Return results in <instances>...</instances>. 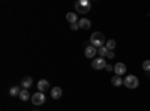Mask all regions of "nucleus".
<instances>
[{
    "mask_svg": "<svg viewBox=\"0 0 150 111\" xmlns=\"http://www.w3.org/2000/svg\"><path fill=\"white\" fill-rule=\"evenodd\" d=\"M51 98H53V99H60V98H62V89L60 87L51 89Z\"/></svg>",
    "mask_w": 150,
    "mask_h": 111,
    "instance_id": "f8f14e48",
    "label": "nucleus"
},
{
    "mask_svg": "<svg viewBox=\"0 0 150 111\" xmlns=\"http://www.w3.org/2000/svg\"><path fill=\"white\" fill-rule=\"evenodd\" d=\"M90 42L95 48H101V47H105V36L101 33V32H95L92 36H90Z\"/></svg>",
    "mask_w": 150,
    "mask_h": 111,
    "instance_id": "f257e3e1",
    "label": "nucleus"
},
{
    "mask_svg": "<svg viewBox=\"0 0 150 111\" xmlns=\"http://www.w3.org/2000/svg\"><path fill=\"white\" fill-rule=\"evenodd\" d=\"M75 9H77V12H81V14H87L92 9V3L86 2V0H80V2L75 3Z\"/></svg>",
    "mask_w": 150,
    "mask_h": 111,
    "instance_id": "f03ea898",
    "label": "nucleus"
},
{
    "mask_svg": "<svg viewBox=\"0 0 150 111\" xmlns=\"http://www.w3.org/2000/svg\"><path fill=\"white\" fill-rule=\"evenodd\" d=\"M77 29H80L78 23H77V24H71V30H77Z\"/></svg>",
    "mask_w": 150,
    "mask_h": 111,
    "instance_id": "6ab92c4d",
    "label": "nucleus"
},
{
    "mask_svg": "<svg viewBox=\"0 0 150 111\" xmlns=\"http://www.w3.org/2000/svg\"><path fill=\"white\" fill-rule=\"evenodd\" d=\"M66 20H68L69 24H77V23L80 21L75 12H68V14H66Z\"/></svg>",
    "mask_w": 150,
    "mask_h": 111,
    "instance_id": "1a4fd4ad",
    "label": "nucleus"
},
{
    "mask_svg": "<svg viewBox=\"0 0 150 111\" xmlns=\"http://www.w3.org/2000/svg\"><path fill=\"white\" fill-rule=\"evenodd\" d=\"M18 98H21V101H29V99H32V95L29 93V90H26V89H23Z\"/></svg>",
    "mask_w": 150,
    "mask_h": 111,
    "instance_id": "ddd939ff",
    "label": "nucleus"
},
{
    "mask_svg": "<svg viewBox=\"0 0 150 111\" xmlns=\"http://www.w3.org/2000/svg\"><path fill=\"white\" fill-rule=\"evenodd\" d=\"M111 83H112V86H114V87H120V86L123 84V81H122V78H120L119 75H116V77H112Z\"/></svg>",
    "mask_w": 150,
    "mask_h": 111,
    "instance_id": "2eb2a0df",
    "label": "nucleus"
},
{
    "mask_svg": "<svg viewBox=\"0 0 150 111\" xmlns=\"http://www.w3.org/2000/svg\"><path fill=\"white\" fill-rule=\"evenodd\" d=\"M105 47L108 48V51H112V50L116 48V41H114V39H110V41H107Z\"/></svg>",
    "mask_w": 150,
    "mask_h": 111,
    "instance_id": "f3484780",
    "label": "nucleus"
},
{
    "mask_svg": "<svg viewBox=\"0 0 150 111\" xmlns=\"http://www.w3.org/2000/svg\"><path fill=\"white\" fill-rule=\"evenodd\" d=\"M107 57H108V59H114V51H108Z\"/></svg>",
    "mask_w": 150,
    "mask_h": 111,
    "instance_id": "aec40b11",
    "label": "nucleus"
},
{
    "mask_svg": "<svg viewBox=\"0 0 150 111\" xmlns=\"http://www.w3.org/2000/svg\"><path fill=\"white\" fill-rule=\"evenodd\" d=\"M98 54V48H95L93 45H89L84 50V56L87 57V59H95V56Z\"/></svg>",
    "mask_w": 150,
    "mask_h": 111,
    "instance_id": "423d86ee",
    "label": "nucleus"
},
{
    "mask_svg": "<svg viewBox=\"0 0 150 111\" xmlns=\"http://www.w3.org/2000/svg\"><path fill=\"white\" fill-rule=\"evenodd\" d=\"M143 69L146 72H150V60H144L143 62Z\"/></svg>",
    "mask_w": 150,
    "mask_h": 111,
    "instance_id": "a211bd4d",
    "label": "nucleus"
},
{
    "mask_svg": "<svg viewBox=\"0 0 150 111\" xmlns=\"http://www.w3.org/2000/svg\"><path fill=\"white\" fill-rule=\"evenodd\" d=\"M105 69H107V71H112V69H114V68H112L111 65H108V63H107V66H105Z\"/></svg>",
    "mask_w": 150,
    "mask_h": 111,
    "instance_id": "412c9836",
    "label": "nucleus"
},
{
    "mask_svg": "<svg viewBox=\"0 0 150 111\" xmlns=\"http://www.w3.org/2000/svg\"><path fill=\"white\" fill-rule=\"evenodd\" d=\"M98 54L101 56L102 59H105V57H107V54H108V48H107V47H101V48H98Z\"/></svg>",
    "mask_w": 150,
    "mask_h": 111,
    "instance_id": "dca6fc26",
    "label": "nucleus"
},
{
    "mask_svg": "<svg viewBox=\"0 0 150 111\" xmlns=\"http://www.w3.org/2000/svg\"><path fill=\"white\" fill-rule=\"evenodd\" d=\"M32 102H33V105H36V107H39V105L45 104V95H44L42 92L35 93V95L32 96Z\"/></svg>",
    "mask_w": 150,
    "mask_h": 111,
    "instance_id": "20e7f679",
    "label": "nucleus"
},
{
    "mask_svg": "<svg viewBox=\"0 0 150 111\" xmlns=\"http://www.w3.org/2000/svg\"><path fill=\"white\" fill-rule=\"evenodd\" d=\"M20 93H21L20 86H12L11 90H9V95H11V96H20Z\"/></svg>",
    "mask_w": 150,
    "mask_h": 111,
    "instance_id": "4468645a",
    "label": "nucleus"
},
{
    "mask_svg": "<svg viewBox=\"0 0 150 111\" xmlns=\"http://www.w3.org/2000/svg\"><path fill=\"white\" fill-rule=\"evenodd\" d=\"M36 86H38V90L44 93L45 90H48V87H50V83H48L47 80H39Z\"/></svg>",
    "mask_w": 150,
    "mask_h": 111,
    "instance_id": "0eeeda50",
    "label": "nucleus"
},
{
    "mask_svg": "<svg viewBox=\"0 0 150 111\" xmlns=\"http://www.w3.org/2000/svg\"><path fill=\"white\" fill-rule=\"evenodd\" d=\"M32 84H33V80H32L30 77H26V78H24V80L21 81V87L27 90L29 87H32Z\"/></svg>",
    "mask_w": 150,
    "mask_h": 111,
    "instance_id": "9b49d317",
    "label": "nucleus"
},
{
    "mask_svg": "<svg viewBox=\"0 0 150 111\" xmlns=\"http://www.w3.org/2000/svg\"><path fill=\"white\" fill-rule=\"evenodd\" d=\"M78 26H80V29L87 30V29H90L92 23H90V20H87V18H81V20L78 21Z\"/></svg>",
    "mask_w": 150,
    "mask_h": 111,
    "instance_id": "9d476101",
    "label": "nucleus"
},
{
    "mask_svg": "<svg viewBox=\"0 0 150 111\" xmlns=\"http://www.w3.org/2000/svg\"><path fill=\"white\" fill-rule=\"evenodd\" d=\"M123 84L126 86L128 89H137L138 87V78H137L135 75H128L126 78H125V81H123Z\"/></svg>",
    "mask_w": 150,
    "mask_h": 111,
    "instance_id": "7ed1b4c3",
    "label": "nucleus"
},
{
    "mask_svg": "<svg viewBox=\"0 0 150 111\" xmlns=\"http://www.w3.org/2000/svg\"><path fill=\"white\" fill-rule=\"evenodd\" d=\"M107 66V62H105V59H102V57H98V59H93V62H92V68L93 69H104Z\"/></svg>",
    "mask_w": 150,
    "mask_h": 111,
    "instance_id": "39448f33",
    "label": "nucleus"
},
{
    "mask_svg": "<svg viewBox=\"0 0 150 111\" xmlns=\"http://www.w3.org/2000/svg\"><path fill=\"white\" fill-rule=\"evenodd\" d=\"M114 72L117 75H123L125 72H126V65L125 63H116L114 65Z\"/></svg>",
    "mask_w": 150,
    "mask_h": 111,
    "instance_id": "6e6552de",
    "label": "nucleus"
},
{
    "mask_svg": "<svg viewBox=\"0 0 150 111\" xmlns=\"http://www.w3.org/2000/svg\"><path fill=\"white\" fill-rule=\"evenodd\" d=\"M33 111H39V110H33Z\"/></svg>",
    "mask_w": 150,
    "mask_h": 111,
    "instance_id": "4be33fe9",
    "label": "nucleus"
}]
</instances>
